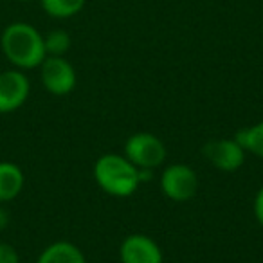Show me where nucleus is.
<instances>
[{
  "mask_svg": "<svg viewBox=\"0 0 263 263\" xmlns=\"http://www.w3.org/2000/svg\"><path fill=\"white\" fill-rule=\"evenodd\" d=\"M42 83L51 94L67 96L76 87V70L63 56H47L42 62Z\"/></svg>",
  "mask_w": 263,
  "mask_h": 263,
  "instance_id": "5",
  "label": "nucleus"
},
{
  "mask_svg": "<svg viewBox=\"0 0 263 263\" xmlns=\"http://www.w3.org/2000/svg\"><path fill=\"white\" fill-rule=\"evenodd\" d=\"M254 215H256V220L263 226V187L258 191L254 198Z\"/></svg>",
  "mask_w": 263,
  "mask_h": 263,
  "instance_id": "15",
  "label": "nucleus"
},
{
  "mask_svg": "<svg viewBox=\"0 0 263 263\" xmlns=\"http://www.w3.org/2000/svg\"><path fill=\"white\" fill-rule=\"evenodd\" d=\"M0 263H20L18 252L9 243H0Z\"/></svg>",
  "mask_w": 263,
  "mask_h": 263,
  "instance_id": "14",
  "label": "nucleus"
},
{
  "mask_svg": "<svg viewBox=\"0 0 263 263\" xmlns=\"http://www.w3.org/2000/svg\"><path fill=\"white\" fill-rule=\"evenodd\" d=\"M124 157L136 168H157L166 159V146L157 136L139 132L128 137L124 144Z\"/></svg>",
  "mask_w": 263,
  "mask_h": 263,
  "instance_id": "3",
  "label": "nucleus"
},
{
  "mask_svg": "<svg viewBox=\"0 0 263 263\" xmlns=\"http://www.w3.org/2000/svg\"><path fill=\"white\" fill-rule=\"evenodd\" d=\"M119 256L123 263H162L161 249L146 234H130L124 238Z\"/></svg>",
  "mask_w": 263,
  "mask_h": 263,
  "instance_id": "8",
  "label": "nucleus"
},
{
  "mask_svg": "<svg viewBox=\"0 0 263 263\" xmlns=\"http://www.w3.org/2000/svg\"><path fill=\"white\" fill-rule=\"evenodd\" d=\"M24 187V173L13 162H0V204L20 195Z\"/></svg>",
  "mask_w": 263,
  "mask_h": 263,
  "instance_id": "9",
  "label": "nucleus"
},
{
  "mask_svg": "<svg viewBox=\"0 0 263 263\" xmlns=\"http://www.w3.org/2000/svg\"><path fill=\"white\" fill-rule=\"evenodd\" d=\"M2 51L6 58L18 69H34L40 67L47 58L44 36L31 24L15 22L9 24L2 33Z\"/></svg>",
  "mask_w": 263,
  "mask_h": 263,
  "instance_id": "1",
  "label": "nucleus"
},
{
  "mask_svg": "<svg viewBox=\"0 0 263 263\" xmlns=\"http://www.w3.org/2000/svg\"><path fill=\"white\" fill-rule=\"evenodd\" d=\"M8 222H9V216H8V213H6L4 209L0 208V229H4V227L8 226Z\"/></svg>",
  "mask_w": 263,
  "mask_h": 263,
  "instance_id": "17",
  "label": "nucleus"
},
{
  "mask_svg": "<svg viewBox=\"0 0 263 263\" xmlns=\"http://www.w3.org/2000/svg\"><path fill=\"white\" fill-rule=\"evenodd\" d=\"M197 173L186 164H172L162 172L161 190L166 197L175 202L191 200L197 193Z\"/></svg>",
  "mask_w": 263,
  "mask_h": 263,
  "instance_id": "4",
  "label": "nucleus"
},
{
  "mask_svg": "<svg viewBox=\"0 0 263 263\" xmlns=\"http://www.w3.org/2000/svg\"><path fill=\"white\" fill-rule=\"evenodd\" d=\"M204 155L222 172H236L245 161V150L234 139L211 141L204 146Z\"/></svg>",
  "mask_w": 263,
  "mask_h": 263,
  "instance_id": "7",
  "label": "nucleus"
},
{
  "mask_svg": "<svg viewBox=\"0 0 263 263\" xmlns=\"http://www.w3.org/2000/svg\"><path fill=\"white\" fill-rule=\"evenodd\" d=\"M94 177L103 191L112 197H130L139 187V170L126 157L106 154L94 164Z\"/></svg>",
  "mask_w": 263,
  "mask_h": 263,
  "instance_id": "2",
  "label": "nucleus"
},
{
  "mask_svg": "<svg viewBox=\"0 0 263 263\" xmlns=\"http://www.w3.org/2000/svg\"><path fill=\"white\" fill-rule=\"evenodd\" d=\"M85 0H42V8L49 16L70 18L83 9Z\"/></svg>",
  "mask_w": 263,
  "mask_h": 263,
  "instance_id": "12",
  "label": "nucleus"
},
{
  "mask_svg": "<svg viewBox=\"0 0 263 263\" xmlns=\"http://www.w3.org/2000/svg\"><path fill=\"white\" fill-rule=\"evenodd\" d=\"M36 263H85V256L70 241H56L42 251Z\"/></svg>",
  "mask_w": 263,
  "mask_h": 263,
  "instance_id": "10",
  "label": "nucleus"
},
{
  "mask_svg": "<svg viewBox=\"0 0 263 263\" xmlns=\"http://www.w3.org/2000/svg\"><path fill=\"white\" fill-rule=\"evenodd\" d=\"M139 170V182H148V180H152V177H154V173H152L150 168H137Z\"/></svg>",
  "mask_w": 263,
  "mask_h": 263,
  "instance_id": "16",
  "label": "nucleus"
},
{
  "mask_svg": "<svg viewBox=\"0 0 263 263\" xmlns=\"http://www.w3.org/2000/svg\"><path fill=\"white\" fill-rule=\"evenodd\" d=\"M29 80L20 70L0 72V114L18 110L29 96Z\"/></svg>",
  "mask_w": 263,
  "mask_h": 263,
  "instance_id": "6",
  "label": "nucleus"
},
{
  "mask_svg": "<svg viewBox=\"0 0 263 263\" xmlns=\"http://www.w3.org/2000/svg\"><path fill=\"white\" fill-rule=\"evenodd\" d=\"M234 141H236L243 150L251 152V154L263 159V123H258V124H254V126L240 130L236 134V137H234Z\"/></svg>",
  "mask_w": 263,
  "mask_h": 263,
  "instance_id": "11",
  "label": "nucleus"
},
{
  "mask_svg": "<svg viewBox=\"0 0 263 263\" xmlns=\"http://www.w3.org/2000/svg\"><path fill=\"white\" fill-rule=\"evenodd\" d=\"M44 45L47 56H63L70 49V36L65 31H51L44 36Z\"/></svg>",
  "mask_w": 263,
  "mask_h": 263,
  "instance_id": "13",
  "label": "nucleus"
}]
</instances>
